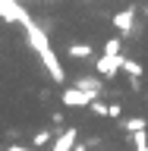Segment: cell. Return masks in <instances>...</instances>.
Here are the masks:
<instances>
[{
    "label": "cell",
    "instance_id": "obj_9",
    "mask_svg": "<svg viewBox=\"0 0 148 151\" xmlns=\"http://www.w3.org/2000/svg\"><path fill=\"white\" fill-rule=\"evenodd\" d=\"M123 69H126L129 76H142V66L136 63V60H123Z\"/></svg>",
    "mask_w": 148,
    "mask_h": 151
},
{
    "label": "cell",
    "instance_id": "obj_5",
    "mask_svg": "<svg viewBox=\"0 0 148 151\" xmlns=\"http://www.w3.org/2000/svg\"><path fill=\"white\" fill-rule=\"evenodd\" d=\"M66 57H76V60H82V57H95V47H92V44H69V47H66Z\"/></svg>",
    "mask_w": 148,
    "mask_h": 151
},
{
    "label": "cell",
    "instance_id": "obj_7",
    "mask_svg": "<svg viewBox=\"0 0 148 151\" xmlns=\"http://www.w3.org/2000/svg\"><path fill=\"white\" fill-rule=\"evenodd\" d=\"M126 129L129 132H142L145 129V120H142V116H132V120H126Z\"/></svg>",
    "mask_w": 148,
    "mask_h": 151
},
{
    "label": "cell",
    "instance_id": "obj_2",
    "mask_svg": "<svg viewBox=\"0 0 148 151\" xmlns=\"http://www.w3.org/2000/svg\"><path fill=\"white\" fill-rule=\"evenodd\" d=\"M120 66H123L120 54H104L101 60H95V69H98V76H113Z\"/></svg>",
    "mask_w": 148,
    "mask_h": 151
},
{
    "label": "cell",
    "instance_id": "obj_4",
    "mask_svg": "<svg viewBox=\"0 0 148 151\" xmlns=\"http://www.w3.org/2000/svg\"><path fill=\"white\" fill-rule=\"evenodd\" d=\"M73 142H76V129L60 132V135H57V142H54V151H69V148H73Z\"/></svg>",
    "mask_w": 148,
    "mask_h": 151
},
{
    "label": "cell",
    "instance_id": "obj_6",
    "mask_svg": "<svg viewBox=\"0 0 148 151\" xmlns=\"http://www.w3.org/2000/svg\"><path fill=\"white\" fill-rule=\"evenodd\" d=\"M51 142H54V135H51L47 129H41V132H35V135H32V148H47Z\"/></svg>",
    "mask_w": 148,
    "mask_h": 151
},
{
    "label": "cell",
    "instance_id": "obj_3",
    "mask_svg": "<svg viewBox=\"0 0 148 151\" xmlns=\"http://www.w3.org/2000/svg\"><path fill=\"white\" fill-rule=\"evenodd\" d=\"M132 22H136V9H132V6L120 9V13L113 16V25L120 28V32H132Z\"/></svg>",
    "mask_w": 148,
    "mask_h": 151
},
{
    "label": "cell",
    "instance_id": "obj_8",
    "mask_svg": "<svg viewBox=\"0 0 148 151\" xmlns=\"http://www.w3.org/2000/svg\"><path fill=\"white\" fill-rule=\"evenodd\" d=\"M104 54H120V38H107L104 41Z\"/></svg>",
    "mask_w": 148,
    "mask_h": 151
},
{
    "label": "cell",
    "instance_id": "obj_1",
    "mask_svg": "<svg viewBox=\"0 0 148 151\" xmlns=\"http://www.w3.org/2000/svg\"><path fill=\"white\" fill-rule=\"evenodd\" d=\"M95 94H88L85 88H79V85H73V88H66L63 91V104L66 107H92Z\"/></svg>",
    "mask_w": 148,
    "mask_h": 151
}]
</instances>
